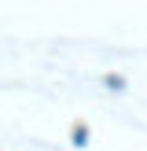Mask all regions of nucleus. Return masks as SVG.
I'll use <instances>...</instances> for the list:
<instances>
[{
  "mask_svg": "<svg viewBox=\"0 0 147 151\" xmlns=\"http://www.w3.org/2000/svg\"><path fill=\"white\" fill-rule=\"evenodd\" d=\"M88 140H92V137H88V125H74V137H70V144H74V147H85Z\"/></svg>",
  "mask_w": 147,
  "mask_h": 151,
  "instance_id": "obj_1",
  "label": "nucleus"
},
{
  "mask_svg": "<svg viewBox=\"0 0 147 151\" xmlns=\"http://www.w3.org/2000/svg\"><path fill=\"white\" fill-rule=\"evenodd\" d=\"M107 88H118V92H121V88H125V78H114V74H110V78H107Z\"/></svg>",
  "mask_w": 147,
  "mask_h": 151,
  "instance_id": "obj_2",
  "label": "nucleus"
}]
</instances>
